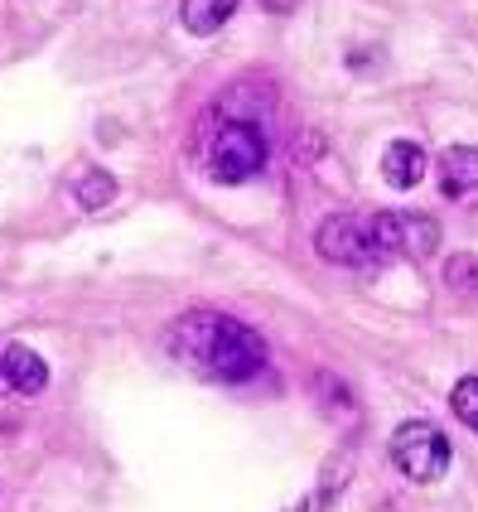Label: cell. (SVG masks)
<instances>
[{
    "label": "cell",
    "instance_id": "obj_10",
    "mask_svg": "<svg viewBox=\"0 0 478 512\" xmlns=\"http://www.w3.org/2000/svg\"><path fill=\"white\" fill-rule=\"evenodd\" d=\"M73 199L83 203L87 213H97V208H107L116 199V179L107 170H83L73 179Z\"/></svg>",
    "mask_w": 478,
    "mask_h": 512
},
{
    "label": "cell",
    "instance_id": "obj_12",
    "mask_svg": "<svg viewBox=\"0 0 478 512\" xmlns=\"http://www.w3.org/2000/svg\"><path fill=\"white\" fill-rule=\"evenodd\" d=\"M450 406H454V416L464 421L469 430H478V377H464L459 387L450 392Z\"/></svg>",
    "mask_w": 478,
    "mask_h": 512
},
{
    "label": "cell",
    "instance_id": "obj_13",
    "mask_svg": "<svg viewBox=\"0 0 478 512\" xmlns=\"http://www.w3.org/2000/svg\"><path fill=\"white\" fill-rule=\"evenodd\" d=\"M338 474H343V479L353 474V450H343V455L329 459V469H324V479H319V503H334L338 498Z\"/></svg>",
    "mask_w": 478,
    "mask_h": 512
},
{
    "label": "cell",
    "instance_id": "obj_6",
    "mask_svg": "<svg viewBox=\"0 0 478 512\" xmlns=\"http://www.w3.org/2000/svg\"><path fill=\"white\" fill-rule=\"evenodd\" d=\"M440 189L454 203H478V145H450L440 155Z\"/></svg>",
    "mask_w": 478,
    "mask_h": 512
},
{
    "label": "cell",
    "instance_id": "obj_8",
    "mask_svg": "<svg viewBox=\"0 0 478 512\" xmlns=\"http://www.w3.org/2000/svg\"><path fill=\"white\" fill-rule=\"evenodd\" d=\"M425 150L416 141H392L387 145V155H382V174H387V184L396 189H416L425 179Z\"/></svg>",
    "mask_w": 478,
    "mask_h": 512
},
{
    "label": "cell",
    "instance_id": "obj_2",
    "mask_svg": "<svg viewBox=\"0 0 478 512\" xmlns=\"http://www.w3.org/2000/svg\"><path fill=\"white\" fill-rule=\"evenodd\" d=\"M314 252L329 266H343V271H372V266L387 261L377 237H372V218H353V213H329L314 232Z\"/></svg>",
    "mask_w": 478,
    "mask_h": 512
},
{
    "label": "cell",
    "instance_id": "obj_5",
    "mask_svg": "<svg viewBox=\"0 0 478 512\" xmlns=\"http://www.w3.org/2000/svg\"><path fill=\"white\" fill-rule=\"evenodd\" d=\"M372 237H377L382 256L425 261L440 247V223L425 213H372Z\"/></svg>",
    "mask_w": 478,
    "mask_h": 512
},
{
    "label": "cell",
    "instance_id": "obj_9",
    "mask_svg": "<svg viewBox=\"0 0 478 512\" xmlns=\"http://www.w3.org/2000/svg\"><path fill=\"white\" fill-rule=\"evenodd\" d=\"M237 5H242V0H184V5H179V20H184L189 34L208 39V34H218V29L227 25V15H232Z\"/></svg>",
    "mask_w": 478,
    "mask_h": 512
},
{
    "label": "cell",
    "instance_id": "obj_3",
    "mask_svg": "<svg viewBox=\"0 0 478 512\" xmlns=\"http://www.w3.org/2000/svg\"><path fill=\"white\" fill-rule=\"evenodd\" d=\"M392 464L411 484H435L450 469V435L430 421H401L392 430Z\"/></svg>",
    "mask_w": 478,
    "mask_h": 512
},
{
    "label": "cell",
    "instance_id": "obj_11",
    "mask_svg": "<svg viewBox=\"0 0 478 512\" xmlns=\"http://www.w3.org/2000/svg\"><path fill=\"white\" fill-rule=\"evenodd\" d=\"M445 285H450L454 295H469V300H478V256L474 252L450 256V266H445Z\"/></svg>",
    "mask_w": 478,
    "mask_h": 512
},
{
    "label": "cell",
    "instance_id": "obj_14",
    "mask_svg": "<svg viewBox=\"0 0 478 512\" xmlns=\"http://www.w3.org/2000/svg\"><path fill=\"white\" fill-rule=\"evenodd\" d=\"M261 5H266V10H276V15H290L300 0H261Z\"/></svg>",
    "mask_w": 478,
    "mask_h": 512
},
{
    "label": "cell",
    "instance_id": "obj_1",
    "mask_svg": "<svg viewBox=\"0 0 478 512\" xmlns=\"http://www.w3.org/2000/svg\"><path fill=\"white\" fill-rule=\"evenodd\" d=\"M169 353L194 368L208 382H227V387H242L252 382L256 372H266V343L256 339V329H247L242 319L218 310H189L169 324Z\"/></svg>",
    "mask_w": 478,
    "mask_h": 512
},
{
    "label": "cell",
    "instance_id": "obj_4",
    "mask_svg": "<svg viewBox=\"0 0 478 512\" xmlns=\"http://www.w3.org/2000/svg\"><path fill=\"white\" fill-rule=\"evenodd\" d=\"M266 155H271V145L261 136V126H252V121H223L218 136L208 141V170H213L218 184H242V179L261 174Z\"/></svg>",
    "mask_w": 478,
    "mask_h": 512
},
{
    "label": "cell",
    "instance_id": "obj_7",
    "mask_svg": "<svg viewBox=\"0 0 478 512\" xmlns=\"http://www.w3.org/2000/svg\"><path fill=\"white\" fill-rule=\"evenodd\" d=\"M0 382H5L10 392H20V397H34V392L49 387V363H44L34 348L15 343V348H5V358H0Z\"/></svg>",
    "mask_w": 478,
    "mask_h": 512
}]
</instances>
